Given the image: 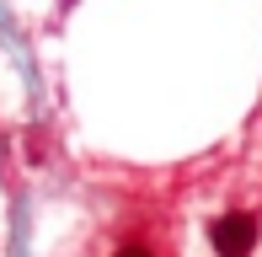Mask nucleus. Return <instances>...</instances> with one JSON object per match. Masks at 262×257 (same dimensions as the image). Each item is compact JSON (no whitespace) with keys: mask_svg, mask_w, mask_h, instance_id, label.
I'll return each instance as SVG.
<instances>
[{"mask_svg":"<svg viewBox=\"0 0 262 257\" xmlns=\"http://www.w3.org/2000/svg\"><path fill=\"white\" fill-rule=\"evenodd\" d=\"M204 241L214 257H257L262 252V209L257 204H220L214 215L204 220Z\"/></svg>","mask_w":262,"mask_h":257,"instance_id":"nucleus-1","label":"nucleus"},{"mask_svg":"<svg viewBox=\"0 0 262 257\" xmlns=\"http://www.w3.org/2000/svg\"><path fill=\"white\" fill-rule=\"evenodd\" d=\"M113 257H161V252L150 247V241H123V247H118Z\"/></svg>","mask_w":262,"mask_h":257,"instance_id":"nucleus-2","label":"nucleus"}]
</instances>
